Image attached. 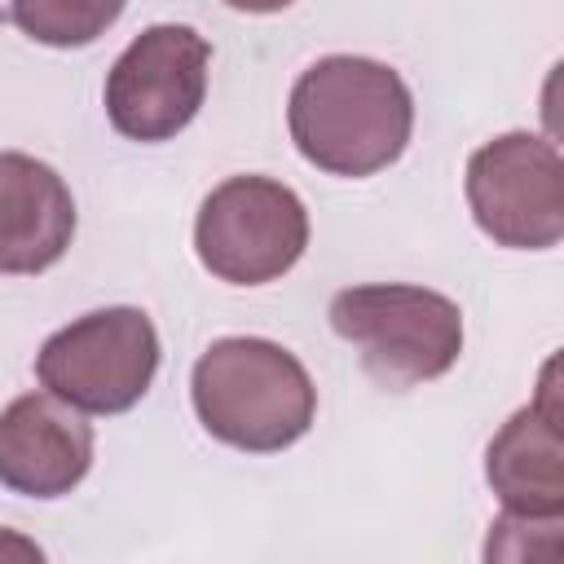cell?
<instances>
[{
	"label": "cell",
	"mask_w": 564,
	"mask_h": 564,
	"mask_svg": "<svg viewBox=\"0 0 564 564\" xmlns=\"http://www.w3.org/2000/svg\"><path fill=\"white\" fill-rule=\"evenodd\" d=\"M286 128L317 172L361 181L405 154L414 97L388 62L330 53L304 66L291 84Z\"/></svg>",
	"instance_id": "1"
},
{
	"label": "cell",
	"mask_w": 564,
	"mask_h": 564,
	"mask_svg": "<svg viewBox=\"0 0 564 564\" xmlns=\"http://www.w3.org/2000/svg\"><path fill=\"white\" fill-rule=\"evenodd\" d=\"M189 401L207 436L247 454L295 445L317 414V388L304 361L260 335L207 344L189 375Z\"/></svg>",
	"instance_id": "2"
},
{
	"label": "cell",
	"mask_w": 564,
	"mask_h": 564,
	"mask_svg": "<svg viewBox=\"0 0 564 564\" xmlns=\"http://www.w3.org/2000/svg\"><path fill=\"white\" fill-rule=\"evenodd\" d=\"M339 339L361 357V370L388 388L405 392L441 379L463 352V308L427 286L410 282H366L348 286L326 308Z\"/></svg>",
	"instance_id": "3"
},
{
	"label": "cell",
	"mask_w": 564,
	"mask_h": 564,
	"mask_svg": "<svg viewBox=\"0 0 564 564\" xmlns=\"http://www.w3.org/2000/svg\"><path fill=\"white\" fill-rule=\"evenodd\" d=\"M159 375V330L145 308L115 304L53 330L35 352V379L79 414L132 410Z\"/></svg>",
	"instance_id": "4"
},
{
	"label": "cell",
	"mask_w": 564,
	"mask_h": 564,
	"mask_svg": "<svg viewBox=\"0 0 564 564\" xmlns=\"http://www.w3.org/2000/svg\"><path fill=\"white\" fill-rule=\"evenodd\" d=\"M308 247V212L300 194L273 176L220 181L194 220L203 269L229 286H264L295 269Z\"/></svg>",
	"instance_id": "5"
},
{
	"label": "cell",
	"mask_w": 564,
	"mask_h": 564,
	"mask_svg": "<svg viewBox=\"0 0 564 564\" xmlns=\"http://www.w3.org/2000/svg\"><path fill=\"white\" fill-rule=\"evenodd\" d=\"M467 207L485 238L546 251L564 238V159L538 132H502L467 159Z\"/></svg>",
	"instance_id": "6"
},
{
	"label": "cell",
	"mask_w": 564,
	"mask_h": 564,
	"mask_svg": "<svg viewBox=\"0 0 564 564\" xmlns=\"http://www.w3.org/2000/svg\"><path fill=\"white\" fill-rule=\"evenodd\" d=\"M212 44L185 22L145 26L106 75L110 128L128 141H172L207 97Z\"/></svg>",
	"instance_id": "7"
},
{
	"label": "cell",
	"mask_w": 564,
	"mask_h": 564,
	"mask_svg": "<svg viewBox=\"0 0 564 564\" xmlns=\"http://www.w3.org/2000/svg\"><path fill=\"white\" fill-rule=\"evenodd\" d=\"M93 467V427L48 392L0 410V485L22 498H62Z\"/></svg>",
	"instance_id": "8"
},
{
	"label": "cell",
	"mask_w": 564,
	"mask_h": 564,
	"mask_svg": "<svg viewBox=\"0 0 564 564\" xmlns=\"http://www.w3.org/2000/svg\"><path fill=\"white\" fill-rule=\"evenodd\" d=\"M485 480L511 516H564V436L555 401V361L542 388L520 405L485 449Z\"/></svg>",
	"instance_id": "9"
},
{
	"label": "cell",
	"mask_w": 564,
	"mask_h": 564,
	"mask_svg": "<svg viewBox=\"0 0 564 564\" xmlns=\"http://www.w3.org/2000/svg\"><path fill=\"white\" fill-rule=\"evenodd\" d=\"M75 238L70 185L35 154L0 150V273H44Z\"/></svg>",
	"instance_id": "10"
},
{
	"label": "cell",
	"mask_w": 564,
	"mask_h": 564,
	"mask_svg": "<svg viewBox=\"0 0 564 564\" xmlns=\"http://www.w3.org/2000/svg\"><path fill=\"white\" fill-rule=\"evenodd\" d=\"M119 13L123 4H101V0H18L4 18H13L31 40L48 48H84Z\"/></svg>",
	"instance_id": "11"
},
{
	"label": "cell",
	"mask_w": 564,
	"mask_h": 564,
	"mask_svg": "<svg viewBox=\"0 0 564 564\" xmlns=\"http://www.w3.org/2000/svg\"><path fill=\"white\" fill-rule=\"evenodd\" d=\"M564 516H511L502 511L480 546L485 564H560Z\"/></svg>",
	"instance_id": "12"
},
{
	"label": "cell",
	"mask_w": 564,
	"mask_h": 564,
	"mask_svg": "<svg viewBox=\"0 0 564 564\" xmlns=\"http://www.w3.org/2000/svg\"><path fill=\"white\" fill-rule=\"evenodd\" d=\"M0 564H48V560H44V551H40L35 538L0 524Z\"/></svg>",
	"instance_id": "13"
},
{
	"label": "cell",
	"mask_w": 564,
	"mask_h": 564,
	"mask_svg": "<svg viewBox=\"0 0 564 564\" xmlns=\"http://www.w3.org/2000/svg\"><path fill=\"white\" fill-rule=\"evenodd\" d=\"M0 18H4V9H0Z\"/></svg>",
	"instance_id": "14"
}]
</instances>
